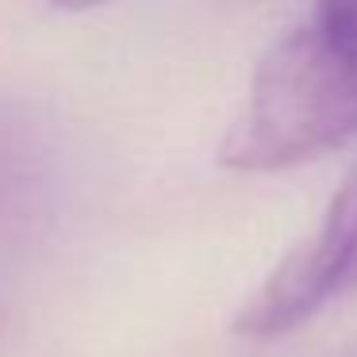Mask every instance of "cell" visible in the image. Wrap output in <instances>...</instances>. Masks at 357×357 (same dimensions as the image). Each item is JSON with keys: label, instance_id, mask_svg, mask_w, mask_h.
<instances>
[{"label": "cell", "instance_id": "3", "mask_svg": "<svg viewBox=\"0 0 357 357\" xmlns=\"http://www.w3.org/2000/svg\"><path fill=\"white\" fill-rule=\"evenodd\" d=\"M54 4L66 12H85V8H96V4H108V0H54Z\"/></svg>", "mask_w": 357, "mask_h": 357}, {"label": "cell", "instance_id": "1", "mask_svg": "<svg viewBox=\"0 0 357 357\" xmlns=\"http://www.w3.org/2000/svg\"><path fill=\"white\" fill-rule=\"evenodd\" d=\"M357 135V0L311 8L257 62L223 165L273 173L342 146Z\"/></svg>", "mask_w": 357, "mask_h": 357}, {"label": "cell", "instance_id": "2", "mask_svg": "<svg viewBox=\"0 0 357 357\" xmlns=\"http://www.w3.org/2000/svg\"><path fill=\"white\" fill-rule=\"evenodd\" d=\"M357 292V165L331 200L323 223L246 300L238 331L250 338L288 334L334 300Z\"/></svg>", "mask_w": 357, "mask_h": 357}]
</instances>
